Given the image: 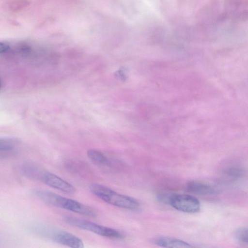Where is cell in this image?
Returning a JSON list of instances; mask_svg holds the SVG:
<instances>
[{
  "mask_svg": "<svg viewBox=\"0 0 248 248\" xmlns=\"http://www.w3.org/2000/svg\"><path fill=\"white\" fill-rule=\"evenodd\" d=\"M87 155L92 162L98 165L109 166L110 165L109 159L99 151L90 149L87 151Z\"/></svg>",
  "mask_w": 248,
  "mask_h": 248,
  "instance_id": "9c48e42d",
  "label": "cell"
},
{
  "mask_svg": "<svg viewBox=\"0 0 248 248\" xmlns=\"http://www.w3.org/2000/svg\"><path fill=\"white\" fill-rule=\"evenodd\" d=\"M236 239L243 244L248 243V229L247 228H240L236 229L234 232Z\"/></svg>",
  "mask_w": 248,
  "mask_h": 248,
  "instance_id": "30bf717a",
  "label": "cell"
},
{
  "mask_svg": "<svg viewBox=\"0 0 248 248\" xmlns=\"http://www.w3.org/2000/svg\"><path fill=\"white\" fill-rule=\"evenodd\" d=\"M92 193L105 202L129 210L137 211L140 207L139 202L132 197L119 193L105 186L93 184L90 186Z\"/></svg>",
  "mask_w": 248,
  "mask_h": 248,
  "instance_id": "7a4b0ae2",
  "label": "cell"
},
{
  "mask_svg": "<svg viewBox=\"0 0 248 248\" xmlns=\"http://www.w3.org/2000/svg\"><path fill=\"white\" fill-rule=\"evenodd\" d=\"M64 220L69 225L92 232L102 236L115 239H123L124 237L121 232L115 229L105 227L84 219L66 216L64 217Z\"/></svg>",
  "mask_w": 248,
  "mask_h": 248,
  "instance_id": "3957f363",
  "label": "cell"
},
{
  "mask_svg": "<svg viewBox=\"0 0 248 248\" xmlns=\"http://www.w3.org/2000/svg\"><path fill=\"white\" fill-rule=\"evenodd\" d=\"M1 83L0 80V87H1Z\"/></svg>",
  "mask_w": 248,
  "mask_h": 248,
  "instance_id": "5bb4252c",
  "label": "cell"
},
{
  "mask_svg": "<svg viewBox=\"0 0 248 248\" xmlns=\"http://www.w3.org/2000/svg\"><path fill=\"white\" fill-rule=\"evenodd\" d=\"M14 145L9 140L0 139V152H6L13 150Z\"/></svg>",
  "mask_w": 248,
  "mask_h": 248,
  "instance_id": "7c38bea8",
  "label": "cell"
},
{
  "mask_svg": "<svg viewBox=\"0 0 248 248\" xmlns=\"http://www.w3.org/2000/svg\"><path fill=\"white\" fill-rule=\"evenodd\" d=\"M168 203L177 210L188 213H196L201 207L199 201L193 196L188 194H171Z\"/></svg>",
  "mask_w": 248,
  "mask_h": 248,
  "instance_id": "5b68a950",
  "label": "cell"
},
{
  "mask_svg": "<svg viewBox=\"0 0 248 248\" xmlns=\"http://www.w3.org/2000/svg\"><path fill=\"white\" fill-rule=\"evenodd\" d=\"M188 191L199 195H213L216 194L217 191L212 186L206 184L198 182L191 181L186 185Z\"/></svg>",
  "mask_w": 248,
  "mask_h": 248,
  "instance_id": "52a82bcc",
  "label": "cell"
},
{
  "mask_svg": "<svg viewBox=\"0 0 248 248\" xmlns=\"http://www.w3.org/2000/svg\"><path fill=\"white\" fill-rule=\"evenodd\" d=\"M226 173L232 177L238 178L243 175L244 170L240 168L231 167L226 170Z\"/></svg>",
  "mask_w": 248,
  "mask_h": 248,
  "instance_id": "8fae6325",
  "label": "cell"
},
{
  "mask_svg": "<svg viewBox=\"0 0 248 248\" xmlns=\"http://www.w3.org/2000/svg\"><path fill=\"white\" fill-rule=\"evenodd\" d=\"M37 179L51 187L67 194H73L76 191L75 188L70 183L46 170H41Z\"/></svg>",
  "mask_w": 248,
  "mask_h": 248,
  "instance_id": "8992f818",
  "label": "cell"
},
{
  "mask_svg": "<svg viewBox=\"0 0 248 248\" xmlns=\"http://www.w3.org/2000/svg\"><path fill=\"white\" fill-rule=\"evenodd\" d=\"M36 233L62 245L74 248L84 247V243L81 239L65 231L39 225L36 229Z\"/></svg>",
  "mask_w": 248,
  "mask_h": 248,
  "instance_id": "277c9868",
  "label": "cell"
},
{
  "mask_svg": "<svg viewBox=\"0 0 248 248\" xmlns=\"http://www.w3.org/2000/svg\"><path fill=\"white\" fill-rule=\"evenodd\" d=\"M10 49L9 46L4 42H0V54L7 51Z\"/></svg>",
  "mask_w": 248,
  "mask_h": 248,
  "instance_id": "4fadbf2b",
  "label": "cell"
},
{
  "mask_svg": "<svg viewBox=\"0 0 248 248\" xmlns=\"http://www.w3.org/2000/svg\"><path fill=\"white\" fill-rule=\"evenodd\" d=\"M154 243L160 247L165 248H191L192 246L182 240L169 237H158L153 240Z\"/></svg>",
  "mask_w": 248,
  "mask_h": 248,
  "instance_id": "ba28073f",
  "label": "cell"
},
{
  "mask_svg": "<svg viewBox=\"0 0 248 248\" xmlns=\"http://www.w3.org/2000/svg\"><path fill=\"white\" fill-rule=\"evenodd\" d=\"M33 194L42 201L60 208L89 217H95L97 214L96 211L89 206L51 191L35 189Z\"/></svg>",
  "mask_w": 248,
  "mask_h": 248,
  "instance_id": "6da1fadb",
  "label": "cell"
}]
</instances>
